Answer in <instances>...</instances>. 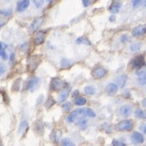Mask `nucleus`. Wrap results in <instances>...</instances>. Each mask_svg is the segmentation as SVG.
<instances>
[{
    "label": "nucleus",
    "mask_w": 146,
    "mask_h": 146,
    "mask_svg": "<svg viewBox=\"0 0 146 146\" xmlns=\"http://www.w3.org/2000/svg\"><path fill=\"white\" fill-rule=\"evenodd\" d=\"M7 44H5L3 42L0 41V57H2V59L3 60H7L8 56L7 52H6V48H7Z\"/></svg>",
    "instance_id": "aec40b11"
},
{
    "label": "nucleus",
    "mask_w": 146,
    "mask_h": 146,
    "mask_svg": "<svg viewBox=\"0 0 146 146\" xmlns=\"http://www.w3.org/2000/svg\"><path fill=\"white\" fill-rule=\"evenodd\" d=\"M0 14L2 15H3L5 17H8L12 14V9H3V10H0Z\"/></svg>",
    "instance_id": "c85d7f7f"
},
{
    "label": "nucleus",
    "mask_w": 146,
    "mask_h": 146,
    "mask_svg": "<svg viewBox=\"0 0 146 146\" xmlns=\"http://www.w3.org/2000/svg\"><path fill=\"white\" fill-rule=\"evenodd\" d=\"M78 94H79V91H77V90H76V91H74V92L73 93V97H76V96H77Z\"/></svg>",
    "instance_id": "a18cd8bd"
},
{
    "label": "nucleus",
    "mask_w": 146,
    "mask_h": 146,
    "mask_svg": "<svg viewBox=\"0 0 146 146\" xmlns=\"http://www.w3.org/2000/svg\"><path fill=\"white\" fill-rule=\"evenodd\" d=\"M132 113V106L130 105H124L120 108V113L123 117H129Z\"/></svg>",
    "instance_id": "f8f14e48"
},
{
    "label": "nucleus",
    "mask_w": 146,
    "mask_h": 146,
    "mask_svg": "<svg viewBox=\"0 0 146 146\" xmlns=\"http://www.w3.org/2000/svg\"><path fill=\"white\" fill-rule=\"evenodd\" d=\"M118 131H130L133 128V122L131 120H123L116 125Z\"/></svg>",
    "instance_id": "20e7f679"
},
{
    "label": "nucleus",
    "mask_w": 146,
    "mask_h": 146,
    "mask_svg": "<svg viewBox=\"0 0 146 146\" xmlns=\"http://www.w3.org/2000/svg\"><path fill=\"white\" fill-rule=\"evenodd\" d=\"M120 7H121V3L120 2H114L110 7V11L113 14H117L120 11Z\"/></svg>",
    "instance_id": "6ab92c4d"
},
{
    "label": "nucleus",
    "mask_w": 146,
    "mask_h": 146,
    "mask_svg": "<svg viewBox=\"0 0 146 146\" xmlns=\"http://www.w3.org/2000/svg\"><path fill=\"white\" fill-rule=\"evenodd\" d=\"M82 3H83L84 7H87L89 6V4H90V1L89 0H82Z\"/></svg>",
    "instance_id": "37998d69"
},
{
    "label": "nucleus",
    "mask_w": 146,
    "mask_h": 146,
    "mask_svg": "<svg viewBox=\"0 0 146 146\" xmlns=\"http://www.w3.org/2000/svg\"><path fill=\"white\" fill-rule=\"evenodd\" d=\"M61 64H62V68H69V66L72 64V62L69 59L63 58L61 61Z\"/></svg>",
    "instance_id": "bb28decb"
},
{
    "label": "nucleus",
    "mask_w": 146,
    "mask_h": 146,
    "mask_svg": "<svg viewBox=\"0 0 146 146\" xmlns=\"http://www.w3.org/2000/svg\"><path fill=\"white\" fill-rule=\"evenodd\" d=\"M14 59H15V54H14V53H11V61H13V60H14Z\"/></svg>",
    "instance_id": "de8ad7c7"
},
{
    "label": "nucleus",
    "mask_w": 146,
    "mask_h": 146,
    "mask_svg": "<svg viewBox=\"0 0 146 146\" xmlns=\"http://www.w3.org/2000/svg\"><path fill=\"white\" fill-rule=\"evenodd\" d=\"M69 92H70V88H67V87H66V88H63L59 96V102H64V101L67 99V97H68V95H69Z\"/></svg>",
    "instance_id": "2eb2a0df"
},
{
    "label": "nucleus",
    "mask_w": 146,
    "mask_h": 146,
    "mask_svg": "<svg viewBox=\"0 0 146 146\" xmlns=\"http://www.w3.org/2000/svg\"><path fill=\"white\" fill-rule=\"evenodd\" d=\"M142 106L145 107V108H146V98H145V99H143L142 101Z\"/></svg>",
    "instance_id": "49530a36"
},
{
    "label": "nucleus",
    "mask_w": 146,
    "mask_h": 146,
    "mask_svg": "<svg viewBox=\"0 0 146 146\" xmlns=\"http://www.w3.org/2000/svg\"><path fill=\"white\" fill-rule=\"evenodd\" d=\"M0 145H1V143H0Z\"/></svg>",
    "instance_id": "3c124183"
},
{
    "label": "nucleus",
    "mask_w": 146,
    "mask_h": 146,
    "mask_svg": "<svg viewBox=\"0 0 146 146\" xmlns=\"http://www.w3.org/2000/svg\"><path fill=\"white\" fill-rule=\"evenodd\" d=\"M34 129L36 130V132L38 133H43V125L42 124V122L40 121H37L36 124H35V128H34Z\"/></svg>",
    "instance_id": "393cba45"
},
{
    "label": "nucleus",
    "mask_w": 146,
    "mask_h": 146,
    "mask_svg": "<svg viewBox=\"0 0 146 146\" xmlns=\"http://www.w3.org/2000/svg\"><path fill=\"white\" fill-rule=\"evenodd\" d=\"M129 40V36L128 34H123L120 36V41L122 43H126V42H128Z\"/></svg>",
    "instance_id": "58836bf2"
},
{
    "label": "nucleus",
    "mask_w": 146,
    "mask_h": 146,
    "mask_svg": "<svg viewBox=\"0 0 146 146\" xmlns=\"http://www.w3.org/2000/svg\"><path fill=\"white\" fill-rule=\"evenodd\" d=\"M131 141L133 144H141L144 142V136L139 132H133L131 135Z\"/></svg>",
    "instance_id": "9d476101"
},
{
    "label": "nucleus",
    "mask_w": 146,
    "mask_h": 146,
    "mask_svg": "<svg viewBox=\"0 0 146 146\" xmlns=\"http://www.w3.org/2000/svg\"><path fill=\"white\" fill-rule=\"evenodd\" d=\"M76 42H77V44H89V45H90L91 43H90V41L86 39V38H84V37H78L76 40Z\"/></svg>",
    "instance_id": "cd10ccee"
},
{
    "label": "nucleus",
    "mask_w": 146,
    "mask_h": 146,
    "mask_svg": "<svg viewBox=\"0 0 146 146\" xmlns=\"http://www.w3.org/2000/svg\"><path fill=\"white\" fill-rule=\"evenodd\" d=\"M7 21L6 19H3V18H0V28L3 27V26H5L7 24Z\"/></svg>",
    "instance_id": "a19ab883"
},
{
    "label": "nucleus",
    "mask_w": 146,
    "mask_h": 146,
    "mask_svg": "<svg viewBox=\"0 0 146 146\" xmlns=\"http://www.w3.org/2000/svg\"><path fill=\"white\" fill-rule=\"evenodd\" d=\"M67 87V84L59 78H54L50 83V90L52 91H61Z\"/></svg>",
    "instance_id": "7ed1b4c3"
},
{
    "label": "nucleus",
    "mask_w": 146,
    "mask_h": 146,
    "mask_svg": "<svg viewBox=\"0 0 146 146\" xmlns=\"http://www.w3.org/2000/svg\"><path fill=\"white\" fill-rule=\"evenodd\" d=\"M134 114L137 117L141 119H146V110L141 109H137L134 112Z\"/></svg>",
    "instance_id": "412c9836"
},
{
    "label": "nucleus",
    "mask_w": 146,
    "mask_h": 146,
    "mask_svg": "<svg viewBox=\"0 0 146 146\" xmlns=\"http://www.w3.org/2000/svg\"><path fill=\"white\" fill-rule=\"evenodd\" d=\"M137 76V82L140 85H145L146 84V72L143 70H139L136 72Z\"/></svg>",
    "instance_id": "9b49d317"
},
{
    "label": "nucleus",
    "mask_w": 146,
    "mask_h": 146,
    "mask_svg": "<svg viewBox=\"0 0 146 146\" xmlns=\"http://www.w3.org/2000/svg\"><path fill=\"white\" fill-rule=\"evenodd\" d=\"M42 57L39 55H34L31 56L28 59V62H27V68L30 72H34V70L38 68V66L39 65Z\"/></svg>",
    "instance_id": "f03ea898"
},
{
    "label": "nucleus",
    "mask_w": 146,
    "mask_h": 146,
    "mask_svg": "<svg viewBox=\"0 0 146 146\" xmlns=\"http://www.w3.org/2000/svg\"><path fill=\"white\" fill-rule=\"evenodd\" d=\"M62 136V132L60 130H56L54 131V141L55 142H59L60 141V137Z\"/></svg>",
    "instance_id": "473e14b6"
},
{
    "label": "nucleus",
    "mask_w": 146,
    "mask_h": 146,
    "mask_svg": "<svg viewBox=\"0 0 146 146\" xmlns=\"http://www.w3.org/2000/svg\"><path fill=\"white\" fill-rule=\"evenodd\" d=\"M77 124H78L80 128L85 129V128L86 127V125H87V120L84 119L83 117H80V119L78 120V123Z\"/></svg>",
    "instance_id": "c756f323"
},
{
    "label": "nucleus",
    "mask_w": 146,
    "mask_h": 146,
    "mask_svg": "<svg viewBox=\"0 0 146 146\" xmlns=\"http://www.w3.org/2000/svg\"><path fill=\"white\" fill-rule=\"evenodd\" d=\"M6 70H7V68H6L5 64L0 63V76L3 75L4 73L6 72Z\"/></svg>",
    "instance_id": "ea45409f"
},
{
    "label": "nucleus",
    "mask_w": 146,
    "mask_h": 146,
    "mask_svg": "<svg viewBox=\"0 0 146 146\" xmlns=\"http://www.w3.org/2000/svg\"><path fill=\"white\" fill-rule=\"evenodd\" d=\"M48 2H50V3H51V2H53V1H54V0H47Z\"/></svg>",
    "instance_id": "8fccbe9b"
},
{
    "label": "nucleus",
    "mask_w": 146,
    "mask_h": 146,
    "mask_svg": "<svg viewBox=\"0 0 146 146\" xmlns=\"http://www.w3.org/2000/svg\"><path fill=\"white\" fill-rule=\"evenodd\" d=\"M33 3L37 8H41L43 5L44 0H33Z\"/></svg>",
    "instance_id": "72a5a7b5"
},
{
    "label": "nucleus",
    "mask_w": 146,
    "mask_h": 146,
    "mask_svg": "<svg viewBox=\"0 0 146 146\" xmlns=\"http://www.w3.org/2000/svg\"><path fill=\"white\" fill-rule=\"evenodd\" d=\"M45 36H46V33L43 31H39L38 33H37L36 36L34 37V44H37V45H39V44H42L44 42L45 40Z\"/></svg>",
    "instance_id": "4468645a"
},
{
    "label": "nucleus",
    "mask_w": 146,
    "mask_h": 146,
    "mask_svg": "<svg viewBox=\"0 0 146 146\" xmlns=\"http://www.w3.org/2000/svg\"><path fill=\"white\" fill-rule=\"evenodd\" d=\"M84 116L95 117H96V113L93 110L89 109V108H79V109L73 110L69 113V115L67 117V120L69 122L72 123L77 119H78L79 117H82Z\"/></svg>",
    "instance_id": "f257e3e1"
},
{
    "label": "nucleus",
    "mask_w": 146,
    "mask_h": 146,
    "mask_svg": "<svg viewBox=\"0 0 146 146\" xmlns=\"http://www.w3.org/2000/svg\"><path fill=\"white\" fill-rule=\"evenodd\" d=\"M143 4L145 7H146V0H143Z\"/></svg>",
    "instance_id": "09e8293b"
},
{
    "label": "nucleus",
    "mask_w": 146,
    "mask_h": 146,
    "mask_svg": "<svg viewBox=\"0 0 146 146\" xmlns=\"http://www.w3.org/2000/svg\"><path fill=\"white\" fill-rule=\"evenodd\" d=\"M127 76L126 75H121L120 76H118L117 78V86L120 88H123L125 86L126 84V82H127Z\"/></svg>",
    "instance_id": "a211bd4d"
},
{
    "label": "nucleus",
    "mask_w": 146,
    "mask_h": 146,
    "mask_svg": "<svg viewBox=\"0 0 146 146\" xmlns=\"http://www.w3.org/2000/svg\"><path fill=\"white\" fill-rule=\"evenodd\" d=\"M71 108V103L69 102H65L63 105H62V109H63V111H68L69 110V109Z\"/></svg>",
    "instance_id": "f704fd0d"
},
{
    "label": "nucleus",
    "mask_w": 146,
    "mask_h": 146,
    "mask_svg": "<svg viewBox=\"0 0 146 146\" xmlns=\"http://www.w3.org/2000/svg\"><path fill=\"white\" fill-rule=\"evenodd\" d=\"M107 73L106 68H104L102 67H98L95 68L94 69L92 72V76L95 79H101L105 76Z\"/></svg>",
    "instance_id": "6e6552de"
},
{
    "label": "nucleus",
    "mask_w": 146,
    "mask_h": 146,
    "mask_svg": "<svg viewBox=\"0 0 146 146\" xmlns=\"http://www.w3.org/2000/svg\"><path fill=\"white\" fill-rule=\"evenodd\" d=\"M54 103L55 102L54 99H52L51 98H49V99H47V101H46V108H50V107H51Z\"/></svg>",
    "instance_id": "e433bc0d"
},
{
    "label": "nucleus",
    "mask_w": 146,
    "mask_h": 146,
    "mask_svg": "<svg viewBox=\"0 0 146 146\" xmlns=\"http://www.w3.org/2000/svg\"><path fill=\"white\" fill-rule=\"evenodd\" d=\"M132 68H134V69H139L141 68V67L145 65V60H144V56L142 55H140L136 56L135 58L133 60H132L131 62H130Z\"/></svg>",
    "instance_id": "39448f33"
},
{
    "label": "nucleus",
    "mask_w": 146,
    "mask_h": 146,
    "mask_svg": "<svg viewBox=\"0 0 146 146\" xmlns=\"http://www.w3.org/2000/svg\"><path fill=\"white\" fill-rule=\"evenodd\" d=\"M113 146H125L126 144L121 141H118V140H113Z\"/></svg>",
    "instance_id": "c9c22d12"
},
{
    "label": "nucleus",
    "mask_w": 146,
    "mask_h": 146,
    "mask_svg": "<svg viewBox=\"0 0 146 146\" xmlns=\"http://www.w3.org/2000/svg\"><path fill=\"white\" fill-rule=\"evenodd\" d=\"M20 82H21V80L20 79H18L15 81V83L13 84V87H12V90L14 91H17L19 90V88H20Z\"/></svg>",
    "instance_id": "7c9ffc66"
},
{
    "label": "nucleus",
    "mask_w": 146,
    "mask_h": 146,
    "mask_svg": "<svg viewBox=\"0 0 146 146\" xmlns=\"http://www.w3.org/2000/svg\"><path fill=\"white\" fill-rule=\"evenodd\" d=\"M115 20H116V17H115V15H111V16L110 17V22H115Z\"/></svg>",
    "instance_id": "c03bdc74"
},
{
    "label": "nucleus",
    "mask_w": 146,
    "mask_h": 146,
    "mask_svg": "<svg viewBox=\"0 0 146 146\" xmlns=\"http://www.w3.org/2000/svg\"><path fill=\"white\" fill-rule=\"evenodd\" d=\"M61 143H62V145H64V146H73V145H75L74 142H73V141H72V140H71V139H69V138L62 139V141H61Z\"/></svg>",
    "instance_id": "5701e85b"
},
{
    "label": "nucleus",
    "mask_w": 146,
    "mask_h": 146,
    "mask_svg": "<svg viewBox=\"0 0 146 146\" xmlns=\"http://www.w3.org/2000/svg\"><path fill=\"white\" fill-rule=\"evenodd\" d=\"M141 43H134V44H132L130 45V50L132 52H135L139 51L140 49H141Z\"/></svg>",
    "instance_id": "b1692460"
},
{
    "label": "nucleus",
    "mask_w": 146,
    "mask_h": 146,
    "mask_svg": "<svg viewBox=\"0 0 146 146\" xmlns=\"http://www.w3.org/2000/svg\"><path fill=\"white\" fill-rule=\"evenodd\" d=\"M41 80L38 77H33L29 80L27 83L26 89H28L30 91H34L35 89L38 88L39 84H40Z\"/></svg>",
    "instance_id": "423d86ee"
},
{
    "label": "nucleus",
    "mask_w": 146,
    "mask_h": 146,
    "mask_svg": "<svg viewBox=\"0 0 146 146\" xmlns=\"http://www.w3.org/2000/svg\"><path fill=\"white\" fill-rule=\"evenodd\" d=\"M146 33V25H141L134 27L132 30V34L135 37H140Z\"/></svg>",
    "instance_id": "0eeeda50"
},
{
    "label": "nucleus",
    "mask_w": 146,
    "mask_h": 146,
    "mask_svg": "<svg viewBox=\"0 0 146 146\" xmlns=\"http://www.w3.org/2000/svg\"><path fill=\"white\" fill-rule=\"evenodd\" d=\"M102 127L103 128V129L106 132V133H110L111 132H112V127H111V125H110L109 123H103L102 125Z\"/></svg>",
    "instance_id": "2f4dec72"
},
{
    "label": "nucleus",
    "mask_w": 146,
    "mask_h": 146,
    "mask_svg": "<svg viewBox=\"0 0 146 146\" xmlns=\"http://www.w3.org/2000/svg\"><path fill=\"white\" fill-rule=\"evenodd\" d=\"M86 99L83 98V97H78L74 100V104L77 106H83L86 103Z\"/></svg>",
    "instance_id": "4be33fe9"
},
{
    "label": "nucleus",
    "mask_w": 146,
    "mask_h": 146,
    "mask_svg": "<svg viewBox=\"0 0 146 146\" xmlns=\"http://www.w3.org/2000/svg\"><path fill=\"white\" fill-rule=\"evenodd\" d=\"M95 88L92 86H87L85 88V93L89 95H93L95 94Z\"/></svg>",
    "instance_id": "a878e982"
},
{
    "label": "nucleus",
    "mask_w": 146,
    "mask_h": 146,
    "mask_svg": "<svg viewBox=\"0 0 146 146\" xmlns=\"http://www.w3.org/2000/svg\"><path fill=\"white\" fill-rule=\"evenodd\" d=\"M140 129L142 131L143 133L146 134V124H142L141 126H140Z\"/></svg>",
    "instance_id": "79ce46f5"
},
{
    "label": "nucleus",
    "mask_w": 146,
    "mask_h": 146,
    "mask_svg": "<svg viewBox=\"0 0 146 146\" xmlns=\"http://www.w3.org/2000/svg\"><path fill=\"white\" fill-rule=\"evenodd\" d=\"M30 5V0H21L18 4V7H17V11L18 12H22V11H26Z\"/></svg>",
    "instance_id": "dca6fc26"
},
{
    "label": "nucleus",
    "mask_w": 146,
    "mask_h": 146,
    "mask_svg": "<svg viewBox=\"0 0 146 146\" xmlns=\"http://www.w3.org/2000/svg\"><path fill=\"white\" fill-rule=\"evenodd\" d=\"M42 22H43V18L42 17L35 18L32 22V23L30 24V31L32 32V33L35 32L40 27L41 25L42 24Z\"/></svg>",
    "instance_id": "1a4fd4ad"
},
{
    "label": "nucleus",
    "mask_w": 146,
    "mask_h": 146,
    "mask_svg": "<svg viewBox=\"0 0 146 146\" xmlns=\"http://www.w3.org/2000/svg\"><path fill=\"white\" fill-rule=\"evenodd\" d=\"M141 3H143V0H132V4L134 8L139 7L141 4Z\"/></svg>",
    "instance_id": "4c0bfd02"
},
{
    "label": "nucleus",
    "mask_w": 146,
    "mask_h": 146,
    "mask_svg": "<svg viewBox=\"0 0 146 146\" xmlns=\"http://www.w3.org/2000/svg\"><path fill=\"white\" fill-rule=\"evenodd\" d=\"M118 86L116 84H109L106 87V92L109 95H113L117 93Z\"/></svg>",
    "instance_id": "ddd939ff"
},
{
    "label": "nucleus",
    "mask_w": 146,
    "mask_h": 146,
    "mask_svg": "<svg viewBox=\"0 0 146 146\" xmlns=\"http://www.w3.org/2000/svg\"><path fill=\"white\" fill-rule=\"evenodd\" d=\"M28 128H29L28 122L26 120L22 121L21 123L19 124V126H18V133L19 134H24L27 131Z\"/></svg>",
    "instance_id": "f3484780"
}]
</instances>
